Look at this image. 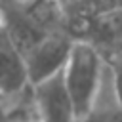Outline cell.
Segmentation results:
<instances>
[{
	"label": "cell",
	"instance_id": "1",
	"mask_svg": "<svg viewBox=\"0 0 122 122\" xmlns=\"http://www.w3.org/2000/svg\"><path fill=\"white\" fill-rule=\"evenodd\" d=\"M103 67H105V61L95 48L82 42L72 44L69 59L63 67L61 78L71 97V103L74 107L76 120L90 111L95 99V93L99 90Z\"/></svg>",
	"mask_w": 122,
	"mask_h": 122
},
{
	"label": "cell",
	"instance_id": "2",
	"mask_svg": "<svg viewBox=\"0 0 122 122\" xmlns=\"http://www.w3.org/2000/svg\"><path fill=\"white\" fill-rule=\"evenodd\" d=\"M72 44L74 42L69 36L53 34V36H48L46 40H42L36 48H32L23 57L29 86L34 88V86L61 74L63 67L69 59Z\"/></svg>",
	"mask_w": 122,
	"mask_h": 122
},
{
	"label": "cell",
	"instance_id": "3",
	"mask_svg": "<svg viewBox=\"0 0 122 122\" xmlns=\"http://www.w3.org/2000/svg\"><path fill=\"white\" fill-rule=\"evenodd\" d=\"M0 32L21 57L50 36L23 11L19 2H0Z\"/></svg>",
	"mask_w": 122,
	"mask_h": 122
},
{
	"label": "cell",
	"instance_id": "4",
	"mask_svg": "<svg viewBox=\"0 0 122 122\" xmlns=\"http://www.w3.org/2000/svg\"><path fill=\"white\" fill-rule=\"evenodd\" d=\"M38 122H76L74 107L65 90L61 74L32 88Z\"/></svg>",
	"mask_w": 122,
	"mask_h": 122
},
{
	"label": "cell",
	"instance_id": "5",
	"mask_svg": "<svg viewBox=\"0 0 122 122\" xmlns=\"http://www.w3.org/2000/svg\"><path fill=\"white\" fill-rule=\"evenodd\" d=\"M29 86L23 57L6 42L0 32V99H11Z\"/></svg>",
	"mask_w": 122,
	"mask_h": 122
},
{
	"label": "cell",
	"instance_id": "6",
	"mask_svg": "<svg viewBox=\"0 0 122 122\" xmlns=\"http://www.w3.org/2000/svg\"><path fill=\"white\" fill-rule=\"evenodd\" d=\"M76 122H122V105L116 99L111 71L107 65L103 67L99 90L95 93V99H93L90 111Z\"/></svg>",
	"mask_w": 122,
	"mask_h": 122
},
{
	"label": "cell",
	"instance_id": "7",
	"mask_svg": "<svg viewBox=\"0 0 122 122\" xmlns=\"http://www.w3.org/2000/svg\"><path fill=\"white\" fill-rule=\"evenodd\" d=\"M101 57H103L105 65L109 67V71H111L112 88H114V93H116L118 103L122 105V46L109 50V51L103 53Z\"/></svg>",
	"mask_w": 122,
	"mask_h": 122
},
{
	"label": "cell",
	"instance_id": "8",
	"mask_svg": "<svg viewBox=\"0 0 122 122\" xmlns=\"http://www.w3.org/2000/svg\"><path fill=\"white\" fill-rule=\"evenodd\" d=\"M0 122H10V112H8V101L0 99Z\"/></svg>",
	"mask_w": 122,
	"mask_h": 122
}]
</instances>
